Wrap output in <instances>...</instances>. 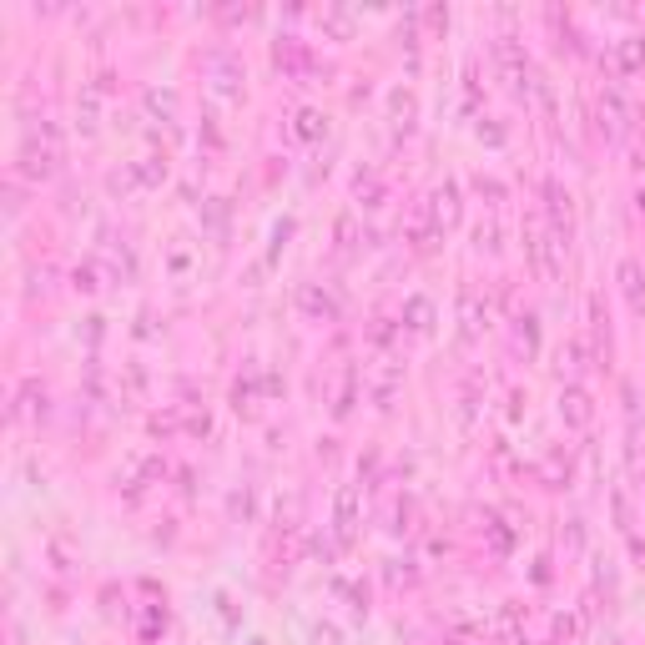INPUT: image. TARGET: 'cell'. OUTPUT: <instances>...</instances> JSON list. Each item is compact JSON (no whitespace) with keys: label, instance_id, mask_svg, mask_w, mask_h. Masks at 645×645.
Here are the masks:
<instances>
[{"label":"cell","instance_id":"ba28073f","mask_svg":"<svg viewBox=\"0 0 645 645\" xmlns=\"http://www.w3.org/2000/svg\"><path fill=\"white\" fill-rule=\"evenodd\" d=\"M297 303H303V313H313V318H338V303L322 293L318 282H308V288L297 293Z\"/></svg>","mask_w":645,"mask_h":645},{"label":"cell","instance_id":"5bb4252c","mask_svg":"<svg viewBox=\"0 0 645 645\" xmlns=\"http://www.w3.org/2000/svg\"><path fill=\"white\" fill-rule=\"evenodd\" d=\"M519 343L534 353V318H519Z\"/></svg>","mask_w":645,"mask_h":645},{"label":"cell","instance_id":"5b68a950","mask_svg":"<svg viewBox=\"0 0 645 645\" xmlns=\"http://www.w3.org/2000/svg\"><path fill=\"white\" fill-rule=\"evenodd\" d=\"M545 197H549V232L565 242L570 238V192H560V182H549Z\"/></svg>","mask_w":645,"mask_h":645},{"label":"cell","instance_id":"30bf717a","mask_svg":"<svg viewBox=\"0 0 645 645\" xmlns=\"http://www.w3.org/2000/svg\"><path fill=\"white\" fill-rule=\"evenodd\" d=\"M404 318H408V328H414V333H429V297H408Z\"/></svg>","mask_w":645,"mask_h":645},{"label":"cell","instance_id":"8992f818","mask_svg":"<svg viewBox=\"0 0 645 645\" xmlns=\"http://www.w3.org/2000/svg\"><path fill=\"white\" fill-rule=\"evenodd\" d=\"M620 288H625V297H631V308L635 313H645V267L635 263H620Z\"/></svg>","mask_w":645,"mask_h":645},{"label":"cell","instance_id":"277c9868","mask_svg":"<svg viewBox=\"0 0 645 645\" xmlns=\"http://www.w3.org/2000/svg\"><path fill=\"white\" fill-rule=\"evenodd\" d=\"M21 172H26L30 182H46V177L56 172V147H36V141H30L26 152H21Z\"/></svg>","mask_w":645,"mask_h":645},{"label":"cell","instance_id":"2e32d148","mask_svg":"<svg viewBox=\"0 0 645 645\" xmlns=\"http://www.w3.org/2000/svg\"><path fill=\"white\" fill-rule=\"evenodd\" d=\"M444 645H464V641H444Z\"/></svg>","mask_w":645,"mask_h":645},{"label":"cell","instance_id":"6da1fadb","mask_svg":"<svg viewBox=\"0 0 645 645\" xmlns=\"http://www.w3.org/2000/svg\"><path fill=\"white\" fill-rule=\"evenodd\" d=\"M524 247H530V263L540 278H560V253H565V242L549 232L545 222H530L524 227Z\"/></svg>","mask_w":645,"mask_h":645},{"label":"cell","instance_id":"4fadbf2b","mask_svg":"<svg viewBox=\"0 0 645 645\" xmlns=\"http://www.w3.org/2000/svg\"><path fill=\"white\" fill-rule=\"evenodd\" d=\"M297 137H303V141H318V137H322V116H318V112H297Z\"/></svg>","mask_w":645,"mask_h":645},{"label":"cell","instance_id":"8fae6325","mask_svg":"<svg viewBox=\"0 0 645 645\" xmlns=\"http://www.w3.org/2000/svg\"><path fill=\"white\" fill-rule=\"evenodd\" d=\"M253 398H257V373H247V383L238 379V389H232V404H238V414H242V408L253 414V408H257Z\"/></svg>","mask_w":645,"mask_h":645},{"label":"cell","instance_id":"52a82bcc","mask_svg":"<svg viewBox=\"0 0 645 645\" xmlns=\"http://www.w3.org/2000/svg\"><path fill=\"white\" fill-rule=\"evenodd\" d=\"M645 66V36H631V41L616 46V71L620 76H635Z\"/></svg>","mask_w":645,"mask_h":645},{"label":"cell","instance_id":"9c48e42d","mask_svg":"<svg viewBox=\"0 0 645 645\" xmlns=\"http://www.w3.org/2000/svg\"><path fill=\"white\" fill-rule=\"evenodd\" d=\"M353 515H358V490L348 484V490L338 494V540H343V545L353 540Z\"/></svg>","mask_w":645,"mask_h":645},{"label":"cell","instance_id":"9a60e30c","mask_svg":"<svg viewBox=\"0 0 645 645\" xmlns=\"http://www.w3.org/2000/svg\"><path fill=\"white\" fill-rule=\"evenodd\" d=\"M479 192H484V197H494V202H499V197H505V187L494 182V177H479Z\"/></svg>","mask_w":645,"mask_h":645},{"label":"cell","instance_id":"7a4b0ae2","mask_svg":"<svg viewBox=\"0 0 645 645\" xmlns=\"http://www.w3.org/2000/svg\"><path fill=\"white\" fill-rule=\"evenodd\" d=\"M560 419L570 423V429H590V419H595V404H590V393L580 389V383H570V389L560 393Z\"/></svg>","mask_w":645,"mask_h":645},{"label":"cell","instance_id":"7c38bea8","mask_svg":"<svg viewBox=\"0 0 645 645\" xmlns=\"http://www.w3.org/2000/svg\"><path fill=\"white\" fill-rule=\"evenodd\" d=\"M101 272H96V263H81V267H76V272H71V282H76V293H96V288H101Z\"/></svg>","mask_w":645,"mask_h":645},{"label":"cell","instance_id":"3957f363","mask_svg":"<svg viewBox=\"0 0 645 645\" xmlns=\"http://www.w3.org/2000/svg\"><path fill=\"white\" fill-rule=\"evenodd\" d=\"M429 217H434V227H439V232L459 222V187H454V182H444V187H439V192L429 197Z\"/></svg>","mask_w":645,"mask_h":645}]
</instances>
